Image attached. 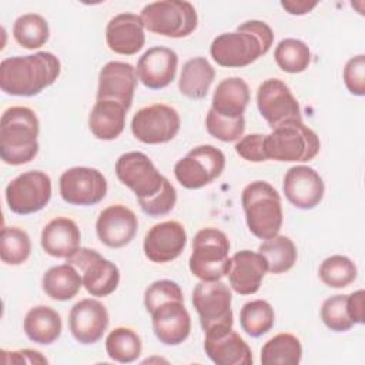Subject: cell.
Wrapping results in <instances>:
<instances>
[{"label": "cell", "mask_w": 365, "mask_h": 365, "mask_svg": "<svg viewBox=\"0 0 365 365\" xmlns=\"http://www.w3.org/2000/svg\"><path fill=\"white\" fill-rule=\"evenodd\" d=\"M60 60L50 51L4 58L0 64V88L6 94L31 97L60 76Z\"/></svg>", "instance_id": "1"}, {"label": "cell", "mask_w": 365, "mask_h": 365, "mask_svg": "<svg viewBox=\"0 0 365 365\" xmlns=\"http://www.w3.org/2000/svg\"><path fill=\"white\" fill-rule=\"evenodd\" d=\"M272 43L274 33L265 21L248 20L235 31L217 36L211 43L210 54L221 67L240 68L267 54Z\"/></svg>", "instance_id": "2"}, {"label": "cell", "mask_w": 365, "mask_h": 365, "mask_svg": "<svg viewBox=\"0 0 365 365\" xmlns=\"http://www.w3.org/2000/svg\"><path fill=\"white\" fill-rule=\"evenodd\" d=\"M40 123L36 113L23 106L9 107L0 120V157L9 165H21L38 153Z\"/></svg>", "instance_id": "3"}, {"label": "cell", "mask_w": 365, "mask_h": 365, "mask_svg": "<svg viewBox=\"0 0 365 365\" xmlns=\"http://www.w3.org/2000/svg\"><path fill=\"white\" fill-rule=\"evenodd\" d=\"M241 204L251 234L268 240L282 225V205L278 191L267 181H252L241 192Z\"/></svg>", "instance_id": "4"}, {"label": "cell", "mask_w": 365, "mask_h": 365, "mask_svg": "<svg viewBox=\"0 0 365 365\" xmlns=\"http://www.w3.org/2000/svg\"><path fill=\"white\" fill-rule=\"evenodd\" d=\"M319 148V137L302 121L284 123L265 135L267 160L305 163L315 158Z\"/></svg>", "instance_id": "5"}, {"label": "cell", "mask_w": 365, "mask_h": 365, "mask_svg": "<svg viewBox=\"0 0 365 365\" xmlns=\"http://www.w3.org/2000/svg\"><path fill=\"white\" fill-rule=\"evenodd\" d=\"M230 240L217 228L208 227L200 230L192 240V252L190 255V271L201 281H220L227 275L231 258Z\"/></svg>", "instance_id": "6"}, {"label": "cell", "mask_w": 365, "mask_h": 365, "mask_svg": "<svg viewBox=\"0 0 365 365\" xmlns=\"http://www.w3.org/2000/svg\"><path fill=\"white\" fill-rule=\"evenodd\" d=\"M140 17L144 29L171 38L190 36L198 24L195 7L185 0H160L148 3L143 7Z\"/></svg>", "instance_id": "7"}, {"label": "cell", "mask_w": 365, "mask_h": 365, "mask_svg": "<svg viewBox=\"0 0 365 365\" xmlns=\"http://www.w3.org/2000/svg\"><path fill=\"white\" fill-rule=\"evenodd\" d=\"M225 167L224 153L210 144L192 148L174 165L177 181L188 190H198L218 178Z\"/></svg>", "instance_id": "8"}, {"label": "cell", "mask_w": 365, "mask_h": 365, "mask_svg": "<svg viewBox=\"0 0 365 365\" xmlns=\"http://www.w3.org/2000/svg\"><path fill=\"white\" fill-rule=\"evenodd\" d=\"M6 202L11 212L27 215L43 210L51 198V180L44 171H26L6 187Z\"/></svg>", "instance_id": "9"}, {"label": "cell", "mask_w": 365, "mask_h": 365, "mask_svg": "<svg viewBox=\"0 0 365 365\" xmlns=\"http://www.w3.org/2000/svg\"><path fill=\"white\" fill-rule=\"evenodd\" d=\"M181 125L175 108L167 104H153L140 108L131 120L133 135L144 144H163L171 141Z\"/></svg>", "instance_id": "10"}, {"label": "cell", "mask_w": 365, "mask_h": 365, "mask_svg": "<svg viewBox=\"0 0 365 365\" xmlns=\"http://www.w3.org/2000/svg\"><path fill=\"white\" fill-rule=\"evenodd\" d=\"M67 264L78 268L83 275V287L93 297H107L113 294L120 282V271L117 265L96 250L80 247V250L70 258Z\"/></svg>", "instance_id": "11"}, {"label": "cell", "mask_w": 365, "mask_h": 365, "mask_svg": "<svg viewBox=\"0 0 365 365\" xmlns=\"http://www.w3.org/2000/svg\"><path fill=\"white\" fill-rule=\"evenodd\" d=\"M257 107L271 128L288 121H302L298 100L279 78H267L257 90Z\"/></svg>", "instance_id": "12"}, {"label": "cell", "mask_w": 365, "mask_h": 365, "mask_svg": "<svg viewBox=\"0 0 365 365\" xmlns=\"http://www.w3.org/2000/svg\"><path fill=\"white\" fill-rule=\"evenodd\" d=\"M117 178L128 187L137 200L155 195L161 187L164 175L158 173L153 161L141 151H128L115 161Z\"/></svg>", "instance_id": "13"}, {"label": "cell", "mask_w": 365, "mask_h": 365, "mask_svg": "<svg viewBox=\"0 0 365 365\" xmlns=\"http://www.w3.org/2000/svg\"><path fill=\"white\" fill-rule=\"evenodd\" d=\"M231 291L221 281H201L192 291V305L204 331L214 325L232 327Z\"/></svg>", "instance_id": "14"}, {"label": "cell", "mask_w": 365, "mask_h": 365, "mask_svg": "<svg viewBox=\"0 0 365 365\" xmlns=\"http://www.w3.org/2000/svg\"><path fill=\"white\" fill-rule=\"evenodd\" d=\"M60 195L71 205H96L107 194V180L96 168L73 167L60 177Z\"/></svg>", "instance_id": "15"}, {"label": "cell", "mask_w": 365, "mask_h": 365, "mask_svg": "<svg viewBox=\"0 0 365 365\" xmlns=\"http://www.w3.org/2000/svg\"><path fill=\"white\" fill-rule=\"evenodd\" d=\"M204 351L217 365H251L252 352L230 325H214L204 331Z\"/></svg>", "instance_id": "16"}, {"label": "cell", "mask_w": 365, "mask_h": 365, "mask_svg": "<svg viewBox=\"0 0 365 365\" xmlns=\"http://www.w3.org/2000/svg\"><path fill=\"white\" fill-rule=\"evenodd\" d=\"M110 322L107 308L97 299L84 298L76 302L68 315V328L74 339L83 345L98 342Z\"/></svg>", "instance_id": "17"}, {"label": "cell", "mask_w": 365, "mask_h": 365, "mask_svg": "<svg viewBox=\"0 0 365 365\" xmlns=\"http://www.w3.org/2000/svg\"><path fill=\"white\" fill-rule=\"evenodd\" d=\"M187 244V232L178 221H164L153 225L143 242L145 257L155 262L164 264L181 255Z\"/></svg>", "instance_id": "18"}, {"label": "cell", "mask_w": 365, "mask_h": 365, "mask_svg": "<svg viewBox=\"0 0 365 365\" xmlns=\"http://www.w3.org/2000/svg\"><path fill=\"white\" fill-rule=\"evenodd\" d=\"M282 190L287 200L295 208L312 210L322 201L325 185L314 168L295 165L285 173Z\"/></svg>", "instance_id": "19"}, {"label": "cell", "mask_w": 365, "mask_h": 365, "mask_svg": "<svg viewBox=\"0 0 365 365\" xmlns=\"http://www.w3.org/2000/svg\"><path fill=\"white\" fill-rule=\"evenodd\" d=\"M137 230V215L123 204H114L104 208L96 221L98 240L110 248H121L130 244L135 237Z\"/></svg>", "instance_id": "20"}, {"label": "cell", "mask_w": 365, "mask_h": 365, "mask_svg": "<svg viewBox=\"0 0 365 365\" xmlns=\"http://www.w3.org/2000/svg\"><path fill=\"white\" fill-rule=\"evenodd\" d=\"M137 87V73L130 63L108 61L98 74L97 100H111L130 110Z\"/></svg>", "instance_id": "21"}, {"label": "cell", "mask_w": 365, "mask_h": 365, "mask_svg": "<svg viewBox=\"0 0 365 365\" xmlns=\"http://www.w3.org/2000/svg\"><path fill=\"white\" fill-rule=\"evenodd\" d=\"M153 331L164 345L182 344L191 331V318L184 301H167L158 305L151 314Z\"/></svg>", "instance_id": "22"}, {"label": "cell", "mask_w": 365, "mask_h": 365, "mask_svg": "<svg viewBox=\"0 0 365 365\" xmlns=\"http://www.w3.org/2000/svg\"><path fill=\"white\" fill-rule=\"evenodd\" d=\"M178 56L168 47L155 46L148 48L137 63V78L151 90H160L175 78Z\"/></svg>", "instance_id": "23"}, {"label": "cell", "mask_w": 365, "mask_h": 365, "mask_svg": "<svg viewBox=\"0 0 365 365\" xmlns=\"http://www.w3.org/2000/svg\"><path fill=\"white\" fill-rule=\"evenodd\" d=\"M106 43L117 54H137L145 43L141 17L134 13H120L111 17L106 27Z\"/></svg>", "instance_id": "24"}, {"label": "cell", "mask_w": 365, "mask_h": 365, "mask_svg": "<svg viewBox=\"0 0 365 365\" xmlns=\"http://www.w3.org/2000/svg\"><path fill=\"white\" fill-rule=\"evenodd\" d=\"M267 271V261L259 252L241 250L231 257L227 277L237 294L251 295L259 289Z\"/></svg>", "instance_id": "25"}, {"label": "cell", "mask_w": 365, "mask_h": 365, "mask_svg": "<svg viewBox=\"0 0 365 365\" xmlns=\"http://www.w3.org/2000/svg\"><path fill=\"white\" fill-rule=\"evenodd\" d=\"M40 241L48 255L67 259L80 250L81 232L71 218L57 217L43 228Z\"/></svg>", "instance_id": "26"}, {"label": "cell", "mask_w": 365, "mask_h": 365, "mask_svg": "<svg viewBox=\"0 0 365 365\" xmlns=\"http://www.w3.org/2000/svg\"><path fill=\"white\" fill-rule=\"evenodd\" d=\"M250 103L248 84L241 77H228L218 83L214 90L211 110L225 118H238Z\"/></svg>", "instance_id": "27"}, {"label": "cell", "mask_w": 365, "mask_h": 365, "mask_svg": "<svg viewBox=\"0 0 365 365\" xmlns=\"http://www.w3.org/2000/svg\"><path fill=\"white\" fill-rule=\"evenodd\" d=\"M128 110L111 100H96L90 115L88 127L98 140H115L125 127V113Z\"/></svg>", "instance_id": "28"}, {"label": "cell", "mask_w": 365, "mask_h": 365, "mask_svg": "<svg viewBox=\"0 0 365 365\" xmlns=\"http://www.w3.org/2000/svg\"><path fill=\"white\" fill-rule=\"evenodd\" d=\"M27 338L40 345H50L61 335V317L47 305H37L27 311L23 322Z\"/></svg>", "instance_id": "29"}, {"label": "cell", "mask_w": 365, "mask_h": 365, "mask_svg": "<svg viewBox=\"0 0 365 365\" xmlns=\"http://www.w3.org/2000/svg\"><path fill=\"white\" fill-rule=\"evenodd\" d=\"M214 77L215 71L205 57L190 58L182 66L178 90L182 96L191 100H201L207 96Z\"/></svg>", "instance_id": "30"}, {"label": "cell", "mask_w": 365, "mask_h": 365, "mask_svg": "<svg viewBox=\"0 0 365 365\" xmlns=\"http://www.w3.org/2000/svg\"><path fill=\"white\" fill-rule=\"evenodd\" d=\"M41 287L51 299L68 301L78 294L83 287V278L71 264L56 265L44 272Z\"/></svg>", "instance_id": "31"}, {"label": "cell", "mask_w": 365, "mask_h": 365, "mask_svg": "<svg viewBox=\"0 0 365 365\" xmlns=\"http://www.w3.org/2000/svg\"><path fill=\"white\" fill-rule=\"evenodd\" d=\"M301 358V342L288 332L272 336L261 348V362L264 365H298Z\"/></svg>", "instance_id": "32"}, {"label": "cell", "mask_w": 365, "mask_h": 365, "mask_svg": "<svg viewBox=\"0 0 365 365\" xmlns=\"http://www.w3.org/2000/svg\"><path fill=\"white\" fill-rule=\"evenodd\" d=\"M258 252L265 258L267 268L271 274H282L289 271L297 262V247L289 237L275 235L265 240Z\"/></svg>", "instance_id": "33"}, {"label": "cell", "mask_w": 365, "mask_h": 365, "mask_svg": "<svg viewBox=\"0 0 365 365\" xmlns=\"http://www.w3.org/2000/svg\"><path fill=\"white\" fill-rule=\"evenodd\" d=\"M13 37L21 47L27 50L40 48L48 41V23L37 13L21 14L13 24Z\"/></svg>", "instance_id": "34"}, {"label": "cell", "mask_w": 365, "mask_h": 365, "mask_svg": "<svg viewBox=\"0 0 365 365\" xmlns=\"http://www.w3.org/2000/svg\"><path fill=\"white\" fill-rule=\"evenodd\" d=\"M143 344L138 334L127 327L114 328L106 338L107 355L121 364H130L141 355Z\"/></svg>", "instance_id": "35"}, {"label": "cell", "mask_w": 365, "mask_h": 365, "mask_svg": "<svg viewBox=\"0 0 365 365\" xmlns=\"http://www.w3.org/2000/svg\"><path fill=\"white\" fill-rule=\"evenodd\" d=\"M275 321L274 308L264 299H254L242 305L240 311V325L245 334L258 338L267 334Z\"/></svg>", "instance_id": "36"}, {"label": "cell", "mask_w": 365, "mask_h": 365, "mask_svg": "<svg viewBox=\"0 0 365 365\" xmlns=\"http://www.w3.org/2000/svg\"><path fill=\"white\" fill-rule=\"evenodd\" d=\"M274 58L282 71L297 74L308 68L311 51L308 46L298 38H284L277 44Z\"/></svg>", "instance_id": "37"}, {"label": "cell", "mask_w": 365, "mask_h": 365, "mask_svg": "<svg viewBox=\"0 0 365 365\" xmlns=\"http://www.w3.org/2000/svg\"><path fill=\"white\" fill-rule=\"evenodd\" d=\"M356 265L345 255H331L325 258L319 268V279L329 288H345L356 279Z\"/></svg>", "instance_id": "38"}, {"label": "cell", "mask_w": 365, "mask_h": 365, "mask_svg": "<svg viewBox=\"0 0 365 365\" xmlns=\"http://www.w3.org/2000/svg\"><path fill=\"white\" fill-rule=\"evenodd\" d=\"M31 252L29 234L19 227H3L0 235V257L7 265L23 264Z\"/></svg>", "instance_id": "39"}, {"label": "cell", "mask_w": 365, "mask_h": 365, "mask_svg": "<svg viewBox=\"0 0 365 365\" xmlns=\"http://www.w3.org/2000/svg\"><path fill=\"white\" fill-rule=\"evenodd\" d=\"M348 295H332L322 302L321 319L334 332H345L354 327L348 314Z\"/></svg>", "instance_id": "40"}, {"label": "cell", "mask_w": 365, "mask_h": 365, "mask_svg": "<svg viewBox=\"0 0 365 365\" xmlns=\"http://www.w3.org/2000/svg\"><path fill=\"white\" fill-rule=\"evenodd\" d=\"M205 128L214 138L224 143H232L242 137L245 130V118L244 115L238 118H225L210 108L205 117Z\"/></svg>", "instance_id": "41"}, {"label": "cell", "mask_w": 365, "mask_h": 365, "mask_svg": "<svg viewBox=\"0 0 365 365\" xmlns=\"http://www.w3.org/2000/svg\"><path fill=\"white\" fill-rule=\"evenodd\" d=\"M174 299L184 301V297L180 285L171 279L154 281L144 292V305L148 314H151L158 305Z\"/></svg>", "instance_id": "42"}, {"label": "cell", "mask_w": 365, "mask_h": 365, "mask_svg": "<svg viewBox=\"0 0 365 365\" xmlns=\"http://www.w3.org/2000/svg\"><path fill=\"white\" fill-rule=\"evenodd\" d=\"M177 202V191L174 185L164 177L163 180V187L161 190L145 200H138L140 208L143 210L144 214L150 217H161L168 214Z\"/></svg>", "instance_id": "43"}, {"label": "cell", "mask_w": 365, "mask_h": 365, "mask_svg": "<svg viewBox=\"0 0 365 365\" xmlns=\"http://www.w3.org/2000/svg\"><path fill=\"white\" fill-rule=\"evenodd\" d=\"M344 83L354 96L365 94V56L358 54L349 58L344 67Z\"/></svg>", "instance_id": "44"}, {"label": "cell", "mask_w": 365, "mask_h": 365, "mask_svg": "<svg viewBox=\"0 0 365 365\" xmlns=\"http://www.w3.org/2000/svg\"><path fill=\"white\" fill-rule=\"evenodd\" d=\"M235 153L247 161L261 163L267 160L265 155V134H248L240 138L235 144Z\"/></svg>", "instance_id": "45"}, {"label": "cell", "mask_w": 365, "mask_h": 365, "mask_svg": "<svg viewBox=\"0 0 365 365\" xmlns=\"http://www.w3.org/2000/svg\"><path fill=\"white\" fill-rule=\"evenodd\" d=\"M1 362L3 364H47V358L36 349H19L7 352L1 349Z\"/></svg>", "instance_id": "46"}, {"label": "cell", "mask_w": 365, "mask_h": 365, "mask_svg": "<svg viewBox=\"0 0 365 365\" xmlns=\"http://www.w3.org/2000/svg\"><path fill=\"white\" fill-rule=\"evenodd\" d=\"M346 305H348L349 318L352 319L354 325L364 324V321H365V291L358 289V291L349 294L348 299H346Z\"/></svg>", "instance_id": "47"}, {"label": "cell", "mask_w": 365, "mask_h": 365, "mask_svg": "<svg viewBox=\"0 0 365 365\" xmlns=\"http://www.w3.org/2000/svg\"><path fill=\"white\" fill-rule=\"evenodd\" d=\"M318 1H308V0H282L281 6L285 9L287 13L294 16H302L305 13H309Z\"/></svg>", "instance_id": "48"}]
</instances>
